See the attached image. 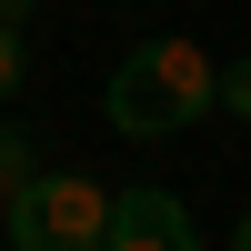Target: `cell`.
I'll use <instances>...</instances> for the list:
<instances>
[{
	"label": "cell",
	"mask_w": 251,
	"mask_h": 251,
	"mask_svg": "<svg viewBox=\"0 0 251 251\" xmlns=\"http://www.w3.org/2000/svg\"><path fill=\"white\" fill-rule=\"evenodd\" d=\"M221 111V60L201 50L191 30H151L131 40V50L111 60V80H100V121H111L121 141H171L191 131V121Z\"/></svg>",
	"instance_id": "6da1fadb"
},
{
	"label": "cell",
	"mask_w": 251,
	"mask_h": 251,
	"mask_svg": "<svg viewBox=\"0 0 251 251\" xmlns=\"http://www.w3.org/2000/svg\"><path fill=\"white\" fill-rule=\"evenodd\" d=\"M100 231H111V181L91 171H30L0 211L10 251H100Z\"/></svg>",
	"instance_id": "7a4b0ae2"
},
{
	"label": "cell",
	"mask_w": 251,
	"mask_h": 251,
	"mask_svg": "<svg viewBox=\"0 0 251 251\" xmlns=\"http://www.w3.org/2000/svg\"><path fill=\"white\" fill-rule=\"evenodd\" d=\"M100 251H201L191 211H181V191H161V181H111V231Z\"/></svg>",
	"instance_id": "3957f363"
},
{
	"label": "cell",
	"mask_w": 251,
	"mask_h": 251,
	"mask_svg": "<svg viewBox=\"0 0 251 251\" xmlns=\"http://www.w3.org/2000/svg\"><path fill=\"white\" fill-rule=\"evenodd\" d=\"M30 171H40V151H30V131H20V121H0V211H10V191H20Z\"/></svg>",
	"instance_id": "277c9868"
},
{
	"label": "cell",
	"mask_w": 251,
	"mask_h": 251,
	"mask_svg": "<svg viewBox=\"0 0 251 251\" xmlns=\"http://www.w3.org/2000/svg\"><path fill=\"white\" fill-rule=\"evenodd\" d=\"M30 80V40H20V20H0V100Z\"/></svg>",
	"instance_id": "5b68a950"
},
{
	"label": "cell",
	"mask_w": 251,
	"mask_h": 251,
	"mask_svg": "<svg viewBox=\"0 0 251 251\" xmlns=\"http://www.w3.org/2000/svg\"><path fill=\"white\" fill-rule=\"evenodd\" d=\"M221 111H231V121H251V50L221 71Z\"/></svg>",
	"instance_id": "8992f818"
},
{
	"label": "cell",
	"mask_w": 251,
	"mask_h": 251,
	"mask_svg": "<svg viewBox=\"0 0 251 251\" xmlns=\"http://www.w3.org/2000/svg\"><path fill=\"white\" fill-rule=\"evenodd\" d=\"M231 251H251V211H241V221H231Z\"/></svg>",
	"instance_id": "52a82bcc"
},
{
	"label": "cell",
	"mask_w": 251,
	"mask_h": 251,
	"mask_svg": "<svg viewBox=\"0 0 251 251\" xmlns=\"http://www.w3.org/2000/svg\"><path fill=\"white\" fill-rule=\"evenodd\" d=\"M0 251H10V241H0Z\"/></svg>",
	"instance_id": "ba28073f"
}]
</instances>
